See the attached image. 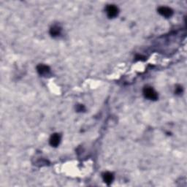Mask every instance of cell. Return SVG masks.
<instances>
[{
  "label": "cell",
  "mask_w": 187,
  "mask_h": 187,
  "mask_svg": "<svg viewBox=\"0 0 187 187\" xmlns=\"http://www.w3.org/2000/svg\"><path fill=\"white\" fill-rule=\"evenodd\" d=\"M37 71L38 73L40 74V75H48L51 72V69L48 66L45 64H39L38 67H37Z\"/></svg>",
  "instance_id": "5b68a950"
},
{
  "label": "cell",
  "mask_w": 187,
  "mask_h": 187,
  "mask_svg": "<svg viewBox=\"0 0 187 187\" xmlns=\"http://www.w3.org/2000/svg\"><path fill=\"white\" fill-rule=\"evenodd\" d=\"M103 180L105 184H107L108 185H110L111 183L113 182V180L114 179V174L110 173V172H106L103 174Z\"/></svg>",
  "instance_id": "8992f818"
},
{
  "label": "cell",
  "mask_w": 187,
  "mask_h": 187,
  "mask_svg": "<svg viewBox=\"0 0 187 187\" xmlns=\"http://www.w3.org/2000/svg\"><path fill=\"white\" fill-rule=\"evenodd\" d=\"M158 13L163 17H165V18H169V17L173 16V10H172L170 8L162 6V7H160L158 8Z\"/></svg>",
  "instance_id": "3957f363"
},
{
  "label": "cell",
  "mask_w": 187,
  "mask_h": 187,
  "mask_svg": "<svg viewBox=\"0 0 187 187\" xmlns=\"http://www.w3.org/2000/svg\"><path fill=\"white\" fill-rule=\"evenodd\" d=\"M106 13H107L108 18H114L116 17L119 14V8L114 5H109L106 7Z\"/></svg>",
  "instance_id": "7a4b0ae2"
},
{
  "label": "cell",
  "mask_w": 187,
  "mask_h": 187,
  "mask_svg": "<svg viewBox=\"0 0 187 187\" xmlns=\"http://www.w3.org/2000/svg\"><path fill=\"white\" fill-rule=\"evenodd\" d=\"M182 91H183V90H182V87L181 86H178L175 88V93L177 94H181Z\"/></svg>",
  "instance_id": "ba28073f"
},
{
  "label": "cell",
  "mask_w": 187,
  "mask_h": 187,
  "mask_svg": "<svg viewBox=\"0 0 187 187\" xmlns=\"http://www.w3.org/2000/svg\"><path fill=\"white\" fill-rule=\"evenodd\" d=\"M61 141V135L58 133H54L50 138L49 143L52 147H57Z\"/></svg>",
  "instance_id": "277c9868"
},
{
  "label": "cell",
  "mask_w": 187,
  "mask_h": 187,
  "mask_svg": "<svg viewBox=\"0 0 187 187\" xmlns=\"http://www.w3.org/2000/svg\"><path fill=\"white\" fill-rule=\"evenodd\" d=\"M61 32H62V28L58 26H53L50 29V34L53 38H56V37L60 35Z\"/></svg>",
  "instance_id": "52a82bcc"
},
{
  "label": "cell",
  "mask_w": 187,
  "mask_h": 187,
  "mask_svg": "<svg viewBox=\"0 0 187 187\" xmlns=\"http://www.w3.org/2000/svg\"><path fill=\"white\" fill-rule=\"evenodd\" d=\"M143 95L145 98L150 100H156L158 99V94L156 91L151 86H145L143 91Z\"/></svg>",
  "instance_id": "6da1fadb"
},
{
  "label": "cell",
  "mask_w": 187,
  "mask_h": 187,
  "mask_svg": "<svg viewBox=\"0 0 187 187\" xmlns=\"http://www.w3.org/2000/svg\"><path fill=\"white\" fill-rule=\"evenodd\" d=\"M85 110V108L84 106L83 105H77V110L78 111H82V110Z\"/></svg>",
  "instance_id": "9c48e42d"
}]
</instances>
